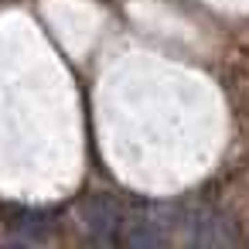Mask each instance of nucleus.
<instances>
[{
	"label": "nucleus",
	"mask_w": 249,
	"mask_h": 249,
	"mask_svg": "<svg viewBox=\"0 0 249 249\" xmlns=\"http://www.w3.org/2000/svg\"><path fill=\"white\" fill-rule=\"evenodd\" d=\"M11 229H14L21 239H38V235L48 229V218H45L41 212H14Z\"/></svg>",
	"instance_id": "7ed1b4c3"
},
{
	"label": "nucleus",
	"mask_w": 249,
	"mask_h": 249,
	"mask_svg": "<svg viewBox=\"0 0 249 249\" xmlns=\"http://www.w3.org/2000/svg\"><path fill=\"white\" fill-rule=\"evenodd\" d=\"M82 215V229L89 232V239L103 242V246H113L120 242V232H123V208L116 198L109 195H89L79 208Z\"/></svg>",
	"instance_id": "f03ea898"
},
{
	"label": "nucleus",
	"mask_w": 249,
	"mask_h": 249,
	"mask_svg": "<svg viewBox=\"0 0 249 249\" xmlns=\"http://www.w3.org/2000/svg\"><path fill=\"white\" fill-rule=\"evenodd\" d=\"M174 229H178L181 239L191 242V246H208V249L235 246V229H232V222H229L218 208L201 205V201L181 208L178 218H174Z\"/></svg>",
	"instance_id": "f257e3e1"
}]
</instances>
